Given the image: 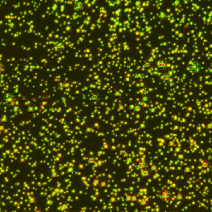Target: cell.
I'll return each instance as SVG.
<instances>
[{"label": "cell", "mask_w": 212, "mask_h": 212, "mask_svg": "<svg viewBox=\"0 0 212 212\" xmlns=\"http://www.w3.org/2000/svg\"><path fill=\"white\" fill-rule=\"evenodd\" d=\"M201 63L199 60L196 59H192L190 61L187 63V71L190 73L191 75H196L201 71Z\"/></svg>", "instance_id": "6da1fadb"}, {"label": "cell", "mask_w": 212, "mask_h": 212, "mask_svg": "<svg viewBox=\"0 0 212 212\" xmlns=\"http://www.w3.org/2000/svg\"><path fill=\"white\" fill-rule=\"evenodd\" d=\"M18 101V97L14 94L12 93H6L3 96V103L6 106H9L12 107L16 104V102Z\"/></svg>", "instance_id": "7a4b0ae2"}, {"label": "cell", "mask_w": 212, "mask_h": 212, "mask_svg": "<svg viewBox=\"0 0 212 212\" xmlns=\"http://www.w3.org/2000/svg\"><path fill=\"white\" fill-rule=\"evenodd\" d=\"M172 192L170 191L169 188L163 187L159 191V200L163 201V202H169L172 199Z\"/></svg>", "instance_id": "3957f363"}, {"label": "cell", "mask_w": 212, "mask_h": 212, "mask_svg": "<svg viewBox=\"0 0 212 212\" xmlns=\"http://www.w3.org/2000/svg\"><path fill=\"white\" fill-rule=\"evenodd\" d=\"M127 108H128V110H129L134 114H141L144 110L145 106H143L139 102H131L127 105Z\"/></svg>", "instance_id": "277c9868"}, {"label": "cell", "mask_w": 212, "mask_h": 212, "mask_svg": "<svg viewBox=\"0 0 212 212\" xmlns=\"http://www.w3.org/2000/svg\"><path fill=\"white\" fill-rule=\"evenodd\" d=\"M87 100L89 102H90L93 105H97L98 103H100L102 97L100 95V94L98 91H92L90 93H89L87 95Z\"/></svg>", "instance_id": "5b68a950"}, {"label": "cell", "mask_w": 212, "mask_h": 212, "mask_svg": "<svg viewBox=\"0 0 212 212\" xmlns=\"http://www.w3.org/2000/svg\"><path fill=\"white\" fill-rule=\"evenodd\" d=\"M174 76V71L172 70H168L167 71L163 74V76H161V81L163 85H169L171 82L172 81V79Z\"/></svg>", "instance_id": "8992f818"}, {"label": "cell", "mask_w": 212, "mask_h": 212, "mask_svg": "<svg viewBox=\"0 0 212 212\" xmlns=\"http://www.w3.org/2000/svg\"><path fill=\"white\" fill-rule=\"evenodd\" d=\"M156 67L159 71H165L166 72V71H168L169 63L164 59H160L156 63Z\"/></svg>", "instance_id": "52a82bcc"}, {"label": "cell", "mask_w": 212, "mask_h": 212, "mask_svg": "<svg viewBox=\"0 0 212 212\" xmlns=\"http://www.w3.org/2000/svg\"><path fill=\"white\" fill-rule=\"evenodd\" d=\"M86 8V4L83 0H75L72 3V8L76 12H82Z\"/></svg>", "instance_id": "ba28073f"}, {"label": "cell", "mask_w": 212, "mask_h": 212, "mask_svg": "<svg viewBox=\"0 0 212 212\" xmlns=\"http://www.w3.org/2000/svg\"><path fill=\"white\" fill-rule=\"evenodd\" d=\"M53 46H54V48L56 51L60 52H62L66 48V44L65 42L62 40H57L56 42H53Z\"/></svg>", "instance_id": "9c48e42d"}, {"label": "cell", "mask_w": 212, "mask_h": 212, "mask_svg": "<svg viewBox=\"0 0 212 212\" xmlns=\"http://www.w3.org/2000/svg\"><path fill=\"white\" fill-rule=\"evenodd\" d=\"M153 66H154V64L153 62V61L150 60V59L143 60L141 62V67L143 68L144 71H149L150 69H152Z\"/></svg>", "instance_id": "30bf717a"}, {"label": "cell", "mask_w": 212, "mask_h": 212, "mask_svg": "<svg viewBox=\"0 0 212 212\" xmlns=\"http://www.w3.org/2000/svg\"><path fill=\"white\" fill-rule=\"evenodd\" d=\"M136 168L139 171H143L146 169H148V163L145 160H140L136 163Z\"/></svg>", "instance_id": "8fae6325"}, {"label": "cell", "mask_w": 212, "mask_h": 212, "mask_svg": "<svg viewBox=\"0 0 212 212\" xmlns=\"http://www.w3.org/2000/svg\"><path fill=\"white\" fill-rule=\"evenodd\" d=\"M96 162H97V158L95 156H94V155H90V156H89V157L86 158L87 165H90V166L95 164L96 163Z\"/></svg>", "instance_id": "7c38bea8"}, {"label": "cell", "mask_w": 212, "mask_h": 212, "mask_svg": "<svg viewBox=\"0 0 212 212\" xmlns=\"http://www.w3.org/2000/svg\"><path fill=\"white\" fill-rule=\"evenodd\" d=\"M157 17H158V18L159 20H161V21H164V20L167 19V12H166V11H164V10H161V11H159L158 13Z\"/></svg>", "instance_id": "4fadbf2b"}, {"label": "cell", "mask_w": 212, "mask_h": 212, "mask_svg": "<svg viewBox=\"0 0 212 212\" xmlns=\"http://www.w3.org/2000/svg\"><path fill=\"white\" fill-rule=\"evenodd\" d=\"M151 173H152V172H151V170H150L149 168L146 169V170H143V171H141V172H140V174H141V177L144 179L150 177Z\"/></svg>", "instance_id": "5bb4252c"}, {"label": "cell", "mask_w": 212, "mask_h": 212, "mask_svg": "<svg viewBox=\"0 0 212 212\" xmlns=\"http://www.w3.org/2000/svg\"><path fill=\"white\" fill-rule=\"evenodd\" d=\"M201 166H202L203 168L205 169L209 168V167H211V162H210L209 160L205 159V160H203L202 162H201Z\"/></svg>", "instance_id": "9a60e30c"}, {"label": "cell", "mask_w": 212, "mask_h": 212, "mask_svg": "<svg viewBox=\"0 0 212 212\" xmlns=\"http://www.w3.org/2000/svg\"><path fill=\"white\" fill-rule=\"evenodd\" d=\"M113 96L114 98H121L123 96V93H121L120 90H116L115 91H114L113 93Z\"/></svg>", "instance_id": "2e32d148"}, {"label": "cell", "mask_w": 212, "mask_h": 212, "mask_svg": "<svg viewBox=\"0 0 212 212\" xmlns=\"http://www.w3.org/2000/svg\"><path fill=\"white\" fill-rule=\"evenodd\" d=\"M140 100H142L143 102H148L150 100V96L148 95H143V96L140 98Z\"/></svg>", "instance_id": "e0dca14e"}, {"label": "cell", "mask_w": 212, "mask_h": 212, "mask_svg": "<svg viewBox=\"0 0 212 212\" xmlns=\"http://www.w3.org/2000/svg\"><path fill=\"white\" fill-rule=\"evenodd\" d=\"M182 4V2L181 1H173L172 2V5L174 7H180Z\"/></svg>", "instance_id": "ac0fdd59"}, {"label": "cell", "mask_w": 212, "mask_h": 212, "mask_svg": "<svg viewBox=\"0 0 212 212\" xmlns=\"http://www.w3.org/2000/svg\"><path fill=\"white\" fill-rule=\"evenodd\" d=\"M143 3V1H134V2H133V5H134V7H139V6H140Z\"/></svg>", "instance_id": "d6986e66"}, {"label": "cell", "mask_w": 212, "mask_h": 212, "mask_svg": "<svg viewBox=\"0 0 212 212\" xmlns=\"http://www.w3.org/2000/svg\"><path fill=\"white\" fill-rule=\"evenodd\" d=\"M0 72L2 73V74L4 72V64L3 61L0 62Z\"/></svg>", "instance_id": "ffe728a7"}, {"label": "cell", "mask_w": 212, "mask_h": 212, "mask_svg": "<svg viewBox=\"0 0 212 212\" xmlns=\"http://www.w3.org/2000/svg\"><path fill=\"white\" fill-rule=\"evenodd\" d=\"M61 3V1L60 0H57V1H53L52 4H60Z\"/></svg>", "instance_id": "44dd1931"}]
</instances>
